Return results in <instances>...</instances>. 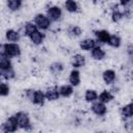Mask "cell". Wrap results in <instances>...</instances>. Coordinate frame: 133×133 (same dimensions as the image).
<instances>
[{"label":"cell","instance_id":"cell-1","mask_svg":"<svg viewBox=\"0 0 133 133\" xmlns=\"http://www.w3.org/2000/svg\"><path fill=\"white\" fill-rule=\"evenodd\" d=\"M14 115H15L17 122H18L19 128L24 129V130H30L32 128V125H31L30 117H29L28 113H26L24 111H19L17 113H15Z\"/></svg>","mask_w":133,"mask_h":133},{"label":"cell","instance_id":"cell-2","mask_svg":"<svg viewBox=\"0 0 133 133\" xmlns=\"http://www.w3.org/2000/svg\"><path fill=\"white\" fill-rule=\"evenodd\" d=\"M33 23L36 25V27L39 30H48L51 26V21L47 17V15L44 14H37L35 15L33 19Z\"/></svg>","mask_w":133,"mask_h":133},{"label":"cell","instance_id":"cell-3","mask_svg":"<svg viewBox=\"0 0 133 133\" xmlns=\"http://www.w3.org/2000/svg\"><path fill=\"white\" fill-rule=\"evenodd\" d=\"M18 128H19L18 122H17L15 115L9 116L4 123H2V125H1V127H0L1 131H3V132H8V133H11V132L17 131Z\"/></svg>","mask_w":133,"mask_h":133},{"label":"cell","instance_id":"cell-4","mask_svg":"<svg viewBox=\"0 0 133 133\" xmlns=\"http://www.w3.org/2000/svg\"><path fill=\"white\" fill-rule=\"evenodd\" d=\"M5 47V55L9 58L19 57L21 55V48L17 43H6L4 44Z\"/></svg>","mask_w":133,"mask_h":133},{"label":"cell","instance_id":"cell-5","mask_svg":"<svg viewBox=\"0 0 133 133\" xmlns=\"http://www.w3.org/2000/svg\"><path fill=\"white\" fill-rule=\"evenodd\" d=\"M47 17L50 19L51 22H57L62 17V10L57 5H52L47 8Z\"/></svg>","mask_w":133,"mask_h":133},{"label":"cell","instance_id":"cell-6","mask_svg":"<svg viewBox=\"0 0 133 133\" xmlns=\"http://www.w3.org/2000/svg\"><path fill=\"white\" fill-rule=\"evenodd\" d=\"M90 110L98 116H104L107 113V107L106 104L100 102V101H95L91 106H90Z\"/></svg>","mask_w":133,"mask_h":133},{"label":"cell","instance_id":"cell-7","mask_svg":"<svg viewBox=\"0 0 133 133\" xmlns=\"http://www.w3.org/2000/svg\"><path fill=\"white\" fill-rule=\"evenodd\" d=\"M30 101H31L33 104L37 105V106L44 105V104H45V101H46L45 92H44L43 90H41V89H36V90L34 89L33 94H32V96H31V98H30Z\"/></svg>","mask_w":133,"mask_h":133},{"label":"cell","instance_id":"cell-8","mask_svg":"<svg viewBox=\"0 0 133 133\" xmlns=\"http://www.w3.org/2000/svg\"><path fill=\"white\" fill-rule=\"evenodd\" d=\"M90 56L95 59V60H103L106 56V52L105 50L100 47V46H95L91 50H90Z\"/></svg>","mask_w":133,"mask_h":133},{"label":"cell","instance_id":"cell-9","mask_svg":"<svg viewBox=\"0 0 133 133\" xmlns=\"http://www.w3.org/2000/svg\"><path fill=\"white\" fill-rule=\"evenodd\" d=\"M45 97H46V100H48V101H56V100H58L59 97H60L59 91H58V87L51 86V87L47 88L46 91H45Z\"/></svg>","mask_w":133,"mask_h":133},{"label":"cell","instance_id":"cell-10","mask_svg":"<svg viewBox=\"0 0 133 133\" xmlns=\"http://www.w3.org/2000/svg\"><path fill=\"white\" fill-rule=\"evenodd\" d=\"M95 36H96V42H99L101 44H107L110 37V33L105 29H101L95 31Z\"/></svg>","mask_w":133,"mask_h":133},{"label":"cell","instance_id":"cell-11","mask_svg":"<svg viewBox=\"0 0 133 133\" xmlns=\"http://www.w3.org/2000/svg\"><path fill=\"white\" fill-rule=\"evenodd\" d=\"M71 64L74 69H80L85 64V57L81 54H74L71 58Z\"/></svg>","mask_w":133,"mask_h":133},{"label":"cell","instance_id":"cell-12","mask_svg":"<svg viewBox=\"0 0 133 133\" xmlns=\"http://www.w3.org/2000/svg\"><path fill=\"white\" fill-rule=\"evenodd\" d=\"M28 37H29V39L31 41L32 44L38 46V45H42V44H43V42H44V39H45V34H44L39 29H37V30L34 31L33 33H31Z\"/></svg>","mask_w":133,"mask_h":133},{"label":"cell","instance_id":"cell-13","mask_svg":"<svg viewBox=\"0 0 133 133\" xmlns=\"http://www.w3.org/2000/svg\"><path fill=\"white\" fill-rule=\"evenodd\" d=\"M102 78L106 84H112V83H114V81L116 79V73L111 69L105 70L102 74Z\"/></svg>","mask_w":133,"mask_h":133},{"label":"cell","instance_id":"cell-14","mask_svg":"<svg viewBox=\"0 0 133 133\" xmlns=\"http://www.w3.org/2000/svg\"><path fill=\"white\" fill-rule=\"evenodd\" d=\"M81 77H80V72L77 69H73L69 75V82L72 86H78L80 84Z\"/></svg>","mask_w":133,"mask_h":133},{"label":"cell","instance_id":"cell-15","mask_svg":"<svg viewBox=\"0 0 133 133\" xmlns=\"http://www.w3.org/2000/svg\"><path fill=\"white\" fill-rule=\"evenodd\" d=\"M96 45H97V42L94 38H84L79 43V47L83 51H90Z\"/></svg>","mask_w":133,"mask_h":133},{"label":"cell","instance_id":"cell-16","mask_svg":"<svg viewBox=\"0 0 133 133\" xmlns=\"http://www.w3.org/2000/svg\"><path fill=\"white\" fill-rule=\"evenodd\" d=\"M58 91H59L60 97H62V98H69L74 92V86H72L71 84H63V85H61V86L58 87Z\"/></svg>","mask_w":133,"mask_h":133},{"label":"cell","instance_id":"cell-17","mask_svg":"<svg viewBox=\"0 0 133 133\" xmlns=\"http://www.w3.org/2000/svg\"><path fill=\"white\" fill-rule=\"evenodd\" d=\"M5 38L8 43H17L20 39V33L15 29H7L5 31Z\"/></svg>","mask_w":133,"mask_h":133},{"label":"cell","instance_id":"cell-18","mask_svg":"<svg viewBox=\"0 0 133 133\" xmlns=\"http://www.w3.org/2000/svg\"><path fill=\"white\" fill-rule=\"evenodd\" d=\"M63 69H64V65H63L60 61L52 62V63L49 65V70H50L51 74H53L54 76L60 75V74L63 72Z\"/></svg>","mask_w":133,"mask_h":133},{"label":"cell","instance_id":"cell-19","mask_svg":"<svg viewBox=\"0 0 133 133\" xmlns=\"http://www.w3.org/2000/svg\"><path fill=\"white\" fill-rule=\"evenodd\" d=\"M121 114L125 119H131L132 115H133V105H132V103L124 105L121 108Z\"/></svg>","mask_w":133,"mask_h":133},{"label":"cell","instance_id":"cell-20","mask_svg":"<svg viewBox=\"0 0 133 133\" xmlns=\"http://www.w3.org/2000/svg\"><path fill=\"white\" fill-rule=\"evenodd\" d=\"M123 19H124V12L118 9L117 5H114L113 8H112V12H111V20H112V22L118 23Z\"/></svg>","mask_w":133,"mask_h":133},{"label":"cell","instance_id":"cell-21","mask_svg":"<svg viewBox=\"0 0 133 133\" xmlns=\"http://www.w3.org/2000/svg\"><path fill=\"white\" fill-rule=\"evenodd\" d=\"M98 100L104 104H107L113 100V95L109 90H103L100 95H98Z\"/></svg>","mask_w":133,"mask_h":133},{"label":"cell","instance_id":"cell-22","mask_svg":"<svg viewBox=\"0 0 133 133\" xmlns=\"http://www.w3.org/2000/svg\"><path fill=\"white\" fill-rule=\"evenodd\" d=\"M84 100L87 103H94L98 100V92L96 89H86L84 94Z\"/></svg>","mask_w":133,"mask_h":133},{"label":"cell","instance_id":"cell-23","mask_svg":"<svg viewBox=\"0 0 133 133\" xmlns=\"http://www.w3.org/2000/svg\"><path fill=\"white\" fill-rule=\"evenodd\" d=\"M23 1L24 0H7V2H6L7 8L11 11H17L22 7Z\"/></svg>","mask_w":133,"mask_h":133},{"label":"cell","instance_id":"cell-24","mask_svg":"<svg viewBox=\"0 0 133 133\" xmlns=\"http://www.w3.org/2000/svg\"><path fill=\"white\" fill-rule=\"evenodd\" d=\"M107 44L112 48H119L122 45V38L117 34H110V37Z\"/></svg>","mask_w":133,"mask_h":133},{"label":"cell","instance_id":"cell-25","mask_svg":"<svg viewBox=\"0 0 133 133\" xmlns=\"http://www.w3.org/2000/svg\"><path fill=\"white\" fill-rule=\"evenodd\" d=\"M64 7L69 12H77L78 11V3L75 0H65L64 1Z\"/></svg>","mask_w":133,"mask_h":133},{"label":"cell","instance_id":"cell-26","mask_svg":"<svg viewBox=\"0 0 133 133\" xmlns=\"http://www.w3.org/2000/svg\"><path fill=\"white\" fill-rule=\"evenodd\" d=\"M38 28L36 27V25L33 23V22H27L25 25H24V34L29 36L31 33H33L34 31H36Z\"/></svg>","mask_w":133,"mask_h":133},{"label":"cell","instance_id":"cell-27","mask_svg":"<svg viewBox=\"0 0 133 133\" xmlns=\"http://www.w3.org/2000/svg\"><path fill=\"white\" fill-rule=\"evenodd\" d=\"M1 76L2 78L6 79V80H11L16 77V72L14 70V68H9V69H6V70H1Z\"/></svg>","mask_w":133,"mask_h":133},{"label":"cell","instance_id":"cell-28","mask_svg":"<svg viewBox=\"0 0 133 133\" xmlns=\"http://www.w3.org/2000/svg\"><path fill=\"white\" fill-rule=\"evenodd\" d=\"M9 68H12L10 58L7 57V56H0V71L1 70H6V69H9Z\"/></svg>","mask_w":133,"mask_h":133},{"label":"cell","instance_id":"cell-29","mask_svg":"<svg viewBox=\"0 0 133 133\" xmlns=\"http://www.w3.org/2000/svg\"><path fill=\"white\" fill-rule=\"evenodd\" d=\"M68 32H69V34H70L71 36L77 37V36H80V35L82 34V29H81L79 26L74 25V26H71V27L69 28Z\"/></svg>","mask_w":133,"mask_h":133},{"label":"cell","instance_id":"cell-30","mask_svg":"<svg viewBox=\"0 0 133 133\" xmlns=\"http://www.w3.org/2000/svg\"><path fill=\"white\" fill-rule=\"evenodd\" d=\"M9 86L7 83H4V82H1L0 81V97H6L9 95Z\"/></svg>","mask_w":133,"mask_h":133},{"label":"cell","instance_id":"cell-31","mask_svg":"<svg viewBox=\"0 0 133 133\" xmlns=\"http://www.w3.org/2000/svg\"><path fill=\"white\" fill-rule=\"evenodd\" d=\"M127 54H128L129 58H132V56H133V45L132 44L128 45V47H127Z\"/></svg>","mask_w":133,"mask_h":133},{"label":"cell","instance_id":"cell-32","mask_svg":"<svg viewBox=\"0 0 133 133\" xmlns=\"http://www.w3.org/2000/svg\"><path fill=\"white\" fill-rule=\"evenodd\" d=\"M118 1H119V4H121L123 7H126V6H128V5L131 3L132 0H118Z\"/></svg>","mask_w":133,"mask_h":133},{"label":"cell","instance_id":"cell-33","mask_svg":"<svg viewBox=\"0 0 133 133\" xmlns=\"http://www.w3.org/2000/svg\"><path fill=\"white\" fill-rule=\"evenodd\" d=\"M0 56H6L5 55V47H4V44H1V43H0Z\"/></svg>","mask_w":133,"mask_h":133},{"label":"cell","instance_id":"cell-34","mask_svg":"<svg viewBox=\"0 0 133 133\" xmlns=\"http://www.w3.org/2000/svg\"><path fill=\"white\" fill-rule=\"evenodd\" d=\"M1 78H2V76H1V72H0V80H1Z\"/></svg>","mask_w":133,"mask_h":133}]
</instances>
